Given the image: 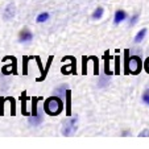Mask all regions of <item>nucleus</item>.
<instances>
[{"mask_svg":"<svg viewBox=\"0 0 149 149\" xmlns=\"http://www.w3.org/2000/svg\"><path fill=\"white\" fill-rule=\"evenodd\" d=\"M144 68H145V70L149 73V57H148V58H146L145 63H144Z\"/></svg>","mask_w":149,"mask_h":149,"instance_id":"nucleus-26","label":"nucleus"},{"mask_svg":"<svg viewBox=\"0 0 149 149\" xmlns=\"http://www.w3.org/2000/svg\"><path fill=\"white\" fill-rule=\"evenodd\" d=\"M48 19H49V13H48V12H42V13H40L38 16H37L36 21H37V23H45Z\"/></svg>","mask_w":149,"mask_h":149,"instance_id":"nucleus-18","label":"nucleus"},{"mask_svg":"<svg viewBox=\"0 0 149 149\" xmlns=\"http://www.w3.org/2000/svg\"><path fill=\"white\" fill-rule=\"evenodd\" d=\"M130 52L125 50V74H133L137 75L143 69V61L139 56H131Z\"/></svg>","mask_w":149,"mask_h":149,"instance_id":"nucleus-2","label":"nucleus"},{"mask_svg":"<svg viewBox=\"0 0 149 149\" xmlns=\"http://www.w3.org/2000/svg\"><path fill=\"white\" fill-rule=\"evenodd\" d=\"M137 19H139V13H135L132 17H131V25H135L136 23H137Z\"/></svg>","mask_w":149,"mask_h":149,"instance_id":"nucleus-24","label":"nucleus"},{"mask_svg":"<svg viewBox=\"0 0 149 149\" xmlns=\"http://www.w3.org/2000/svg\"><path fill=\"white\" fill-rule=\"evenodd\" d=\"M11 59H12V63L9 66H4L3 69H1V71H3V74H17V59L16 57L11 56Z\"/></svg>","mask_w":149,"mask_h":149,"instance_id":"nucleus-5","label":"nucleus"},{"mask_svg":"<svg viewBox=\"0 0 149 149\" xmlns=\"http://www.w3.org/2000/svg\"><path fill=\"white\" fill-rule=\"evenodd\" d=\"M82 61H83V69H82V73L86 74V68H87V61H88V57L83 56L82 57Z\"/></svg>","mask_w":149,"mask_h":149,"instance_id":"nucleus-23","label":"nucleus"},{"mask_svg":"<svg viewBox=\"0 0 149 149\" xmlns=\"http://www.w3.org/2000/svg\"><path fill=\"white\" fill-rule=\"evenodd\" d=\"M141 98H143V102H144V103L149 106V90L144 91V94H143V96H141Z\"/></svg>","mask_w":149,"mask_h":149,"instance_id":"nucleus-22","label":"nucleus"},{"mask_svg":"<svg viewBox=\"0 0 149 149\" xmlns=\"http://www.w3.org/2000/svg\"><path fill=\"white\" fill-rule=\"evenodd\" d=\"M128 135H131L130 131H125V132H123V136H128Z\"/></svg>","mask_w":149,"mask_h":149,"instance_id":"nucleus-27","label":"nucleus"},{"mask_svg":"<svg viewBox=\"0 0 149 149\" xmlns=\"http://www.w3.org/2000/svg\"><path fill=\"white\" fill-rule=\"evenodd\" d=\"M34 59V56H24L23 57V74L24 75H28V65L29 61Z\"/></svg>","mask_w":149,"mask_h":149,"instance_id":"nucleus-12","label":"nucleus"},{"mask_svg":"<svg viewBox=\"0 0 149 149\" xmlns=\"http://www.w3.org/2000/svg\"><path fill=\"white\" fill-rule=\"evenodd\" d=\"M103 12H104V9L102 8V7L96 8L95 11H94V13H93V19H94V20H99L102 16H103Z\"/></svg>","mask_w":149,"mask_h":149,"instance_id":"nucleus-19","label":"nucleus"},{"mask_svg":"<svg viewBox=\"0 0 149 149\" xmlns=\"http://www.w3.org/2000/svg\"><path fill=\"white\" fill-rule=\"evenodd\" d=\"M63 110V102L59 96H50L45 100L44 103V111L45 113H48L49 116H56L59 115Z\"/></svg>","mask_w":149,"mask_h":149,"instance_id":"nucleus-1","label":"nucleus"},{"mask_svg":"<svg viewBox=\"0 0 149 149\" xmlns=\"http://www.w3.org/2000/svg\"><path fill=\"white\" fill-rule=\"evenodd\" d=\"M68 58V59H70L71 61V74H77V66H75V58L74 57H71V56H68V57H63L62 58V61H65V59Z\"/></svg>","mask_w":149,"mask_h":149,"instance_id":"nucleus-16","label":"nucleus"},{"mask_svg":"<svg viewBox=\"0 0 149 149\" xmlns=\"http://www.w3.org/2000/svg\"><path fill=\"white\" fill-rule=\"evenodd\" d=\"M26 99H28V95H26V91L24 90L20 95V100H21V113L24 116H29L28 111H26Z\"/></svg>","mask_w":149,"mask_h":149,"instance_id":"nucleus-9","label":"nucleus"},{"mask_svg":"<svg viewBox=\"0 0 149 149\" xmlns=\"http://www.w3.org/2000/svg\"><path fill=\"white\" fill-rule=\"evenodd\" d=\"M145 34H146V29H141V31L139 32V33L136 34V37H135V42H136V44H139V42L143 41L144 37H145Z\"/></svg>","mask_w":149,"mask_h":149,"instance_id":"nucleus-17","label":"nucleus"},{"mask_svg":"<svg viewBox=\"0 0 149 149\" xmlns=\"http://www.w3.org/2000/svg\"><path fill=\"white\" fill-rule=\"evenodd\" d=\"M110 52H106V53H104V61H106V65H104V73L107 74V75H111V70H110Z\"/></svg>","mask_w":149,"mask_h":149,"instance_id":"nucleus-14","label":"nucleus"},{"mask_svg":"<svg viewBox=\"0 0 149 149\" xmlns=\"http://www.w3.org/2000/svg\"><path fill=\"white\" fill-rule=\"evenodd\" d=\"M41 99V96H32V113L29 115V123L34 127L42 123V115L37 110V104Z\"/></svg>","mask_w":149,"mask_h":149,"instance_id":"nucleus-3","label":"nucleus"},{"mask_svg":"<svg viewBox=\"0 0 149 149\" xmlns=\"http://www.w3.org/2000/svg\"><path fill=\"white\" fill-rule=\"evenodd\" d=\"M115 74H119L120 73V58H119V56L115 57Z\"/></svg>","mask_w":149,"mask_h":149,"instance_id":"nucleus-20","label":"nucleus"},{"mask_svg":"<svg viewBox=\"0 0 149 149\" xmlns=\"http://www.w3.org/2000/svg\"><path fill=\"white\" fill-rule=\"evenodd\" d=\"M77 121H78V116H74V118L69 119V120H66L65 123H63V127H62L61 130V133L63 136H71L74 132L77 131Z\"/></svg>","mask_w":149,"mask_h":149,"instance_id":"nucleus-4","label":"nucleus"},{"mask_svg":"<svg viewBox=\"0 0 149 149\" xmlns=\"http://www.w3.org/2000/svg\"><path fill=\"white\" fill-rule=\"evenodd\" d=\"M34 59L37 61V66H38L40 74H41V75H40L38 78L36 79V81H37V82H42L44 79L46 78V75H45V69H44V66H42V62H41V58H40V56H34Z\"/></svg>","mask_w":149,"mask_h":149,"instance_id":"nucleus-8","label":"nucleus"},{"mask_svg":"<svg viewBox=\"0 0 149 149\" xmlns=\"http://www.w3.org/2000/svg\"><path fill=\"white\" fill-rule=\"evenodd\" d=\"M33 40V33L29 31L28 28H24L23 31L19 33V41L25 44V42H31Z\"/></svg>","mask_w":149,"mask_h":149,"instance_id":"nucleus-6","label":"nucleus"},{"mask_svg":"<svg viewBox=\"0 0 149 149\" xmlns=\"http://www.w3.org/2000/svg\"><path fill=\"white\" fill-rule=\"evenodd\" d=\"M15 15H16V7H15L13 4H8L7 8L4 9V12H3V19L8 21V20L13 19Z\"/></svg>","mask_w":149,"mask_h":149,"instance_id":"nucleus-7","label":"nucleus"},{"mask_svg":"<svg viewBox=\"0 0 149 149\" xmlns=\"http://www.w3.org/2000/svg\"><path fill=\"white\" fill-rule=\"evenodd\" d=\"M125 19H127V13L123 11V9H119V11L115 12L113 23H115V24H119V23H121V21H124Z\"/></svg>","mask_w":149,"mask_h":149,"instance_id":"nucleus-11","label":"nucleus"},{"mask_svg":"<svg viewBox=\"0 0 149 149\" xmlns=\"http://www.w3.org/2000/svg\"><path fill=\"white\" fill-rule=\"evenodd\" d=\"M65 98H66V116H71V91H70V88L66 91Z\"/></svg>","mask_w":149,"mask_h":149,"instance_id":"nucleus-10","label":"nucleus"},{"mask_svg":"<svg viewBox=\"0 0 149 149\" xmlns=\"http://www.w3.org/2000/svg\"><path fill=\"white\" fill-rule=\"evenodd\" d=\"M139 137H149V130H144L143 132H140Z\"/></svg>","mask_w":149,"mask_h":149,"instance_id":"nucleus-25","label":"nucleus"},{"mask_svg":"<svg viewBox=\"0 0 149 149\" xmlns=\"http://www.w3.org/2000/svg\"><path fill=\"white\" fill-rule=\"evenodd\" d=\"M6 100L11 103V116H15L16 115V100L13 99V96H7Z\"/></svg>","mask_w":149,"mask_h":149,"instance_id":"nucleus-15","label":"nucleus"},{"mask_svg":"<svg viewBox=\"0 0 149 149\" xmlns=\"http://www.w3.org/2000/svg\"><path fill=\"white\" fill-rule=\"evenodd\" d=\"M69 90V87H68V84H61V86H58V87L56 88V91H54V94H56L57 96H65L66 95V91Z\"/></svg>","mask_w":149,"mask_h":149,"instance_id":"nucleus-13","label":"nucleus"},{"mask_svg":"<svg viewBox=\"0 0 149 149\" xmlns=\"http://www.w3.org/2000/svg\"><path fill=\"white\" fill-rule=\"evenodd\" d=\"M6 98H3V96H0V116L4 115V103H6Z\"/></svg>","mask_w":149,"mask_h":149,"instance_id":"nucleus-21","label":"nucleus"}]
</instances>
